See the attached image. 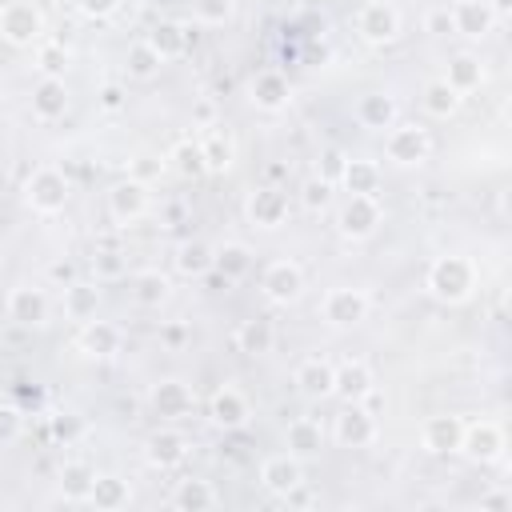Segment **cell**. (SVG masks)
Segmentation results:
<instances>
[{"label":"cell","instance_id":"6da1fadb","mask_svg":"<svg viewBox=\"0 0 512 512\" xmlns=\"http://www.w3.org/2000/svg\"><path fill=\"white\" fill-rule=\"evenodd\" d=\"M424 288L440 304H468L476 296V264L464 252H444L428 264Z\"/></svg>","mask_w":512,"mask_h":512},{"label":"cell","instance_id":"7a4b0ae2","mask_svg":"<svg viewBox=\"0 0 512 512\" xmlns=\"http://www.w3.org/2000/svg\"><path fill=\"white\" fill-rule=\"evenodd\" d=\"M68 196H72V184L60 168L52 164H40L28 172L24 180V204L36 212V216H60L68 208Z\"/></svg>","mask_w":512,"mask_h":512},{"label":"cell","instance_id":"3957f363","mask_svg":"<svg viewBox=\"0 0 512 512\" xmlns=\"http://www.w3.org/2000/svg\"><path fill=\"white\" fill-rule=\"evenodd\" d=\"M384 156L388 164L396 168H416L432 156V132L416 120H396L388 132H384Z\"/></svg>","mask_w":512,"mask_h":512},{"label":"cell","instance_id":"277c9868","mask_svg":"<svg viewBox=\"0 0 512 512\" xmlns=\"http://www.w3.org/2000/svg\"><path fill=\"white\" fill-rule=\"evenodd\" d=\"M384 224V208H380V196H348L336 212V232L352 244L360 240H372L376 228Z\"/></svg>","mask_w":512,"mask_h":512},{"label":"cell","instance_id":"5b68a950","mask_svg":"<svg viewBox=\"0 0 512 512\" xmlns=\"http://www.w3.org/2000/svg\"><path fill=\"white\" fill-rule=\"evenodd\" d=\"M368 308H372V300H368V292H364V288L336 284V288H328V292H324V300H320V320H324L328 328H340V332H344V328L364 324Z\"/></svg>","mask_w":512,"mask_h":512},{"label":"cell","instance_id":"8992f818","mask_svg":"<svg viewBox=\"0 0 512 512\" xmlns=\"http://www.w3.org/2000/svg\"><path fill=\"white\" fill-rule=\"evenodd\" d=\"M0 36L12 44V48H32L40 44L44 36V12L28 0H12L0 8Z\"/></svg>","mask_w":512,"mask_h":512},{"label":"cell","instance_id":"52a82bcc","mask_svg":"<svg viewBox=\"0 0 512 512\" xmlns=\"http://www.w3.org/2000/svg\"><path fill=\"white\" fill-rule=\"evenodd\" d=\"M260 296L276 308H292L304 296V268L296 260H272L260 272Z\"/></svg>","mask_w":512,"mask_h":512},{"label":"cell","instance_id":"ba28073f","mask_svg":"<svg viewBox=\"0 0 512 512\" xmlns=\"http://www.w3.org/2000/svg\"><path fill=\"white\" fill-rule=\"evenodd\" d=\"M148 208H152V192H148V184H144L140 176L116 180V184L108 188V216H112V224L128 228V224L144 220Z\"/></svg>","mask_w":512,"mask_h":512},{"label":"cell","instance_id":"9c48e42d","mask_svg":"<svg viewBox=\"0 0 512 512\" xmlns=\"http://www.w3.org/2000/svg\"><path fill=\"white\" fill-rule=\"evenodd\" d=\"M288 196L276 188V184H260V188H252L248 192V200H244V220L252 224V228H260V232H276V228H284L288 224Z\"/></svg>","mask_w":512,"mask_h":512},{"label":"cell","instance_id":"30bf717a","mask_svg":"<svg viewBox=\"0 0 512 512\" xmlns=\"http://www.w3.org/2000/svg\"><path fill=\"white\" fill-rule=\"evenodd\" d=\"M252 420V400L248 392H240L236 384H220L212 396H208V424L220 428V432H240L248 428Z\"/></svg>","mask_w":512,"mask_h":512},{"label":"cell","instance_id":"8fae6325","mask_svg":"<svg viewBox=\"0 0 512 512\" xmlns=\"http://www.w3.org/2000/svg\"><path fill=\"white\" fill-rule=\"evenodd\" d=\"M356 32L364 44L372 48H384L400 36V8L388 4V0H368L360 12H356Z\"/></svg>","mask_w":512,"mask_h":512},{"label":"cell","instance_id":"7c38bea8","mask_svg":"<svg viewBox=\"0 0 512 512\" xmlns=\"http://www.w3.org/2000/svg\"><path fill=\"white\" fill-rule=\"evenodd\" d=\"M504 428L496 420H472L464 424V436H460V452L472 460V464H496L504 460Z\"/></svg>","mask_w":512,"mask_h":512},{"label":"cell","instance_id":"4fadbf2b","mask_svg":"<svg viewBox=\"0 0 512 512\" xmlns=\"http://www.w3.org/2000/svg\"><path fill=\"white\" fill-rule=\"evenodd\" d=\"M4 312H8V320L20 324V328H44L52 304H48V292H44V288H36V284H16V288L8 292V300H4Z\"/></svg>","mask_w":512,"mask_h":512},{"label":"cell","instance_id":"5bb4252c","mask_svg":"<svg viewBox=\"0 0 512 512\" xmlns=\"http://www.w3.org/2000/svg\"><path fill=\"white\" fill-rule=\"evenodd\" d=\"M148 408H152L160 420H184V416H192V408H196V392H192L184 380L164 376V380H156V384L148 388Z\"/></svg>","mask_w":512,"mask_h":512},{"label":"cell","instance_id":"9a60e30c","mask_svg":"<svg viewBox=\"0 0 512 512\" xmlns=\"http://www.w3.org/2000/svg\"><path fill=\"white\" fill-rule=\"evenodd\" d=\"M332 440L340 448H368L376 444V416L364 404H344L332 420Z\"/></svg>","mask_w":512,"mask_h":512},{"label":"cell","instance_id":"2e32d148","mask_svg":"<svg viewBox=\"0 0 512 512\" xmlns=\"http://www.w3.org/2000/svg\"><path fill=\"white\" fill-rule=\"evenodd\" d=\"M188 452H192V440H188L180 428H156V432L144 440V460H148V468H156V472L180 468V464L188 460Z\"/></svg>","mask_w":512,"mask_h":512},{"label":"cell","instance_id":"e0dca14e","mask_svg":"<svg viewBox=\"0 0 512 512\" xmlns=\"http://www.w3.org/2000/svg\"><path fill=\"white\" fill-rule=\"evenodd\" d=\"M120 344H124V332H120V324H112V320H84L80 324V332H76V352L80 356H88V360H108V356H116L120 352Z\"/></svg>","mask_w":512,"mask_h":512},{"label":"cell","instance_id":"ac0fdd59","mask_svg":"<svg viewBox=\"0 0 512 512\" xmlns=\"http://www.w3.org/2000/svg\"><path fill=\"white\" fill-rule=\"evenodd\" d=\"M460 436H464V420L452 412H436L420 424V448L428 456H452L460 452Z\"/></svg>","mask_w":512,"mask_h":512},{"label":"cell","instance_id":"d6986e66","mask_svg":"<svg viewBox=\"0 0 512 512\" xmlns=\"http://www.w3.org/2000/svg\"><path fill=\"white\" fill-rule=\"evenodd\" d=\"M248 100L260 112H284L288 100H292V84H288V76L280 68H260L248 80Z\"/></svg>","mask_w":512,"mask_h":512},{"label":"cell","instance_id":"ffe728a7","mask_svg":"<svg viewBox=\"0 0 512 512\" xmlns=\"http://www.w3.org/2000/svg\"><path fill=\"white\" fill-rule=\"evenodd\" d=\"M448 12H452L456 36H464V40H484L496 28V4L492 0H456Z\"/></svg>","mask_w":512,"mask_h":512},{"label":"cell","instance_id":"44dd1931","mask_svg":"<svg viewBox=\"0 0 512 512\" xmlns=\"http://www.w3.org/2000/svg\"><path fill=\"white\" fill-rule=\"evenodd\" d=\"M376 388V376H372V364L352 356L344 364H336V376H332V396H340L344 404H364V396Z\"/></svg>","mask_w":512,"mask_h":512},{"label":"cell","instance_id":"7402d4cb","mask_svg":"<svg viewBox=\"0 0 512 512\" xmlns=\"http://www.w3.org/2000/svg\"><path fill=\"white\" fill-rule=\"evenodd\" d=\"M324 444H328V432H324L320 420L296 416V420L284 424V452H288V456H296V460H316V456L324 452Z\"/></svg>","mask_w":512,"mask_h":512},{"label":"cell","instance_id":"603a6c76","mask_svg":"<svg viewBox=\"0 0 512 512\" xmlns=\"http://www.w3.org/2000/svg\"><path fill=\"white\" fill-rule=\"evenodd\" d=\"M144 40H148V48L168 64V60H180V56L196 44V28H192V24H180V20H156Z\"/></svg>","mask_w":512,"mask_h":512},{"label":"cell","instance_id":"cb8c5ba5","mask_svg":"<svg viewBox=\"0 0 512 512\" xmlns=\"http://www.w3.org/2000/svg\"><path fill=\"white\" fill-rule=\"evenodd\" d=\"M260 484H264L268 496H280V500H284L292 488L304 484V460H296V456H288V452L268 456V460L260 464Z\"/></svg>","mask_w":512,"mask_h":512},{"label":"cell","instance_id":"d4e9b609","mask_svg":"<svg viewBox=\"0 0 512 512\" xmlns=\"http://www.w3.org/2000/svg\"><path fill=\"white\" fill-rule=\"evenodd\" d=\"M212 260H216V244L192 236V240H180L172 248V272L184 276V280H200L212 272Z\"/></svg>","mask_w":512,"mask_h":512},{"label":"cell","instance_id":"484cf974","mask_svg":"<svg viewBox=\"0 0 512 512\" xmlns=\"http://www.w3.org/2000/svg\"><path fill=\"white\" fill-rule=\"evenodd\" d=\"M128 296L136 308H160L172 300V276L160 268H140L128 276Z\"/></svg>","mask_w":512,"mask_h":512},{"label":"cell","instance_id":"4316f807","mask_svg":"<svg viewBox=\"0 0 512 512\" xmlns=\"http://www.w3.org/2000/svg\"><path fill=\"white\" fill-rule=\"evenodd\" d=\"M332 376H336V364H332V360L308 356V360L296 368L292 384H296V392H300L304 400H328V396H332Z\"/></svg>","mask_w":512,"mask_h":512},{"label":"cell","instance_id":"83f0119b","mask_svg":"<svg viewBox=\"0 0 512 512\" xmlns=\"http://www.w3.org/2000/svg\"><path fill=\"white\" fill-rule=\"evenodd\" d=\"M68 112V84L60 76H40L36 88H32V116L52 124Z\"/></svg>","mask_w":512,"mask_h":512},{"label":"cell","instance_id":"f1b7e54d","mask_svg":"<svg viewBox=\"0 0 512 512\" xmlns=\"http://www.w3.org/2000/svg\"><path fill=\"white\" fill-rule=\"evenodd\" d=\"M380 180H384V172H380L376 160L348 156V160H344V172H340L336 184H340L348 196H376V192H380Z\"/></svg>","mask_w":512,"mask_h":512},{"label":"cell","instance_id":"f546056e","mask_svg":"<svg viewBox=\"0 0 512 512\" xmlns=\"http://www.w3.org/2000/svg\"><path fill=\"white\" fill-rule=\"evenodd\" d=\"M128 500H132L128 480H120L116 472H96L84 504H92L96 512H120V508H128Z\"/></svg>","mask_w":512,"mask_h":512},{"label":"cell","instance_id":"4dcf8cb0","mask_svg":"<svg viewBox=\"0 0 512 512\" xmlns=\"http://www.w3.org/2000/svg\"><path fill=\"white\" fill-rule=\"evenodd\" d=\"M356 120L364 128H372V132H384V128H392L400 120V104L388 92H368V96L356 100Z\"/></svg>","mask_w":512,"mask_h":512},{"label":"cell","instance_id":"1f68e13d","mask_svg":"<svg viewBox=\"0 0 512 512\" xmlns=\"http://www.w3.org/2000/svg\"><path fill=\"white\" fill-rule=\"evenodd\" d=\"M200 152H204L208 176H224V172H232V164H236V140H232L224 128H216V124L204 132Z\"/></svg>","mask_w":512,"mask_h":512},{"label":"cell","instance_id":"d6a6232c","mask_svg":"<svg viewBox=\"0 0 512 512\" xmlns=\"http://www.w3.org/2000/svg\"><path fill=\"white\" fill-rule=\"evenodd\" d=\"M60 308H64L68 320L84 324V320H92L100 312V288L88 284V280H72L68 288H60Z\"/></svg>","mask_w":512,"mask_h":512},{"label":"cell","instance_id":"836d02e7","mask_svg":"<svg viewBox=\"0 0 512 512\" xmlns=\"http://www.w3.org/2000/svg\"><path fill=\"white\" fill-rule=\"evenodd\" d=\"M216 504H220V492H216L212 480L188 476V480H180V484L172 488V508H180V512H208V508H216Z\"/></svg>","mask_w":512,"mask_h":512},{"label":"cell","instance_id":"e575fe53","mask_svg":"<svg viewBox=\"0 0 512 512\" xmlns=\"http://www.w3.org/2000/svg\"><path fill=\"white\" fill-rule=\"evenodd\" d=\"M212 272H220L224 284H236L252 272V248L240 244V240H224L216 244V260H212Z\"/></svg>","mask_w":512,"mask_h":512},{"label":"cell","instance_id":"d590c367","mask_svg":"<svg viewBox=\"0 0 512 512\" xmlns=\"http://www.w3.org/2000/svg\"><path fill=\"white\" fill-rule=\"evenodd\" d=\"M448 88H456L460 96H468V92H476L480 84H484V64H480V56H472V52H456L452 60H448V68H444V76H440Z\"/></svg>","mask_w":512,"mask_h":512},{"label":"cell","instance_id":"8d00e7d4","mask_svg":"<svg viewBox=\"0 0 512 512\" xmlns=\"http://www.w3.org/2000/svg\"><path fill=\"white\" fill-rule=\"evenodd\" d=\"M272 344H276V328H272V320H264V316L240 320V328H236V348H240L244 356H268Z\"/></svg>","mask_w":512,"mask_h":512},{"label":"cell","instance_id":"74e56055","mask_svg":"<svg viewBox=\"0 0 512 512\" xmlns=\"http://www.w3.org/2000/svg\"><path fill=\"white\" fill-rule=\"evenodd\" d=\"M92 480H96V468H92L88 460H64V464H60V472H56L60 496H64V500H72V504L88 500V488H92Z\"/></svg>","mask_w":512,"mask_h":512},{"label":"cell","instance_id":"f35d334b","mask_svg":"<svg viewBox=\"0 0 512 512\" xmlns=\"http://www.w3.org/2000/svg\"><path fill=\"white\" fill-rule=\"evenodd\" d=\"M160 68H164V60L148 48V40H132V44H128V52H124V76H128V80L148 84V80L160 76Z\"/></svg>","mask_w":512,"mask_h":512},{"label":"cell","instance_id":"ab89813d","mask_svg":"<svg viewBox=\"0 0 512 512\" xmlns=\"http://www.w3.org/2000/svg\"><path fill=\"white\" fill-rule=\"evenodd\" d=\"M460 92L456 88H448L440 76L436 80H428L424 84V92H420V104H424V112L428 116H436V120H448V116H456V108H460Z\"/></svg>","mask_w":512,"mask_h":512},{"label":"cell","instance_id":"60d3db41","mask_svg":"<svg viewBox=\"0 0 512 512\" xmlns=\"http://www.w3.org/2000/svg\"><path fill=\"white\" fill-rule=\"evenodd\" d=\"M168 164H172V172H176L180 180H200V176H208L200 140H176L172 152H168Z\"/></svg>","mask_w":512,"mask_h":512},{"label":"cell","instance_id":"b9f144b4","mask_svg":"<svg viewBox=\"0 0 512 512\" xmlns=\"http://www.w3.org/2000/svg\"><path fill=\"white\" fill-rule=\"evenodd\" d=\"M332 188H336V184H328L324 176H308V180L300 184V208H304L308 216L328 212V204H332Z\"/></svg>","mask_w":512,"mask_h":512},{"label":"cell","instance_id":"7bdbcfd3","mask_svg":"<svg viewBox=\"0 0 512 512\" xmlns=\"http://www.w3.org/2000/svg\"><path fill=\"white\" fill-rule=\"evenodd\" d=\"M36 72L64 80V72H68V48L64 44H36Z\"/></svg>","mask_w":512,"mask_h":512},{"label":"cell","instance_id":"ee69618b","mask_svg":"<svg viewBox=\"0 0 512 512\" xmlns=\"http://www.w3.org/2000/svg\"><path fill=\"white\" fill-rule=\"evenodd\" d=\"M236 16V0H196V20L208 28H224Z\"/></svg>","mask_w":512,"mask_h":512},{"label":"cell","instance_id":"f6af8a7d","mask_svg":"<svg viewBox=\"0 0 512 512\" xmlns=\"http://www.w3.org/2000/svg\"><path fill=\"white\" fill-rule=\"evenodd\" d=\"M344 160H348V152H344V148H324V152H320V160H316V176H324L328 184H336V180H340V172H344Z\"/></svg>","mask_w":512,"mask_h":512},{"label":"cell","instance_id":"bcb514c9","mask_svg":"<svg viewBox=\"0 0 512 512\" xmlns=\"http://www.w3.org/2000/svg\"><path fill=\"white\" fill-rule=\"evenodd\" d=\"M72 4H76V12L84 20H112L124 0H72Z\"/></svg>","mask_w":512,"mask_h":512},{"label":"cell","instance_id":"7dc6e473","mask_svg":"<svg viewBox=\"0 0 512 512\" xmlns=\"http://www.w3.org/2000/svg\"><path fill=\"white\" fill-rule=\"evenodd\" d=\"M24 432V416L16 404H0V444H12Z\"/></svg>","mask_w":512,"mask_h":512},{"label":"cell","instance_id":"c3c4849f","mask_svg":"<svg viewBox=\"0 0 512 512\" xmlns=\"http://www.w3.org/2000/svg\"><path fill=\"white\" fill-rule=\"evenodd\" d=\"M92 272H96V280H116V276H124V256L120 252H96Z\"/></svg>","mask_w":512,"mask_h":512},{"label":"cell","instance_id":"681fc988","mask_svg":"<svg viewBox=\"0 0 512 512\" xmlns=\"http://www.w3.org/2000/svg\"><path fill=\"white\" fill-rule=\"evenodd\" d=\"M424 32H428V36H456L452 12H448V8H432V12L424 16Z\"/></svg>","mask_w":512,"mask_h":512},{"label":"cell","instance_id":"f907efd6","mask_svg":"<svg viewBox=\"0 0 512 512\" xmlns=\"http://www.w3.org/2000/svg\"><path fill=\"white\" fill-rule=\"evenodd\" d=\"M48 280H52L56 288H68V284H72V280H80V276H76V264H72L68 256H60V260H52V264H48Z\"/></svg>","mask_w":512,"mask_h":512},{"label":"cell","instance_id":"816d5d0a","mask_svg":"<svg viewBox=\"0 0 512 512\" xmlns=\"http://www.w3.org/2000/svg\"><path fill=\"white\" fill-rule=\"evenodd\" d=\"M48 428H52V440H64V444H68V440H76L80 420H76V416H68V412H60V416H52V424H48Z\"/></svg>","mask_w":512,"mask_h":512},{"label":"cell","instance_id":"f5cc1de1","mask_svg":"<svg viewBox=\"0 0 512 512\" xmlns=\"http://www.w3.org/2000/svg\"><path fill=\"white\" fill-rule=\"evenodd\" d=\"M480 508H484V512H504V508H512V492L492 488V492H484V496H480Z\"/></svg>","mask_w":512,"mask_h":512},{"label":"cell","instance_id":"db71d44e","mask_svg":"<svg viewBox=\"0 0 512 512\" xmlns=\"http://www.w3.org/2000/svg\"><path fill=\"white\" fill-rule=\"evenodd\" d=\"M100 108L104 112H120L124 108V88L120 84H104L100 88Z\"/></svg>","mask_w":512,"mask_h":512},{"label":"cell","instance_id":"11a10c76","mask_svg":"<svg viewBox=\"0 0 512 512\" xmlns=\"http://www.w3.org/2000/svg\"><path fill=\"white\" fill-rule=\"evenodd\" d=\"M192 120H196L200 128H212V124H216V108H212V100H200V104L192 108Z\"/></svg>","mask_w":512,"mask_h":512},{"label":"cell","instance_id":"9f6ffc18","mask_svg":"<svg viewBox=\"0 0 512 512\" xmlns=\"http://www.w3.org/2000/svg\"><path fill=\"white\" fill-rule=\"evenodd\" d=\"M184 336H188V332H184V324H172V328L164 332V340H168L172 348H176V344H184Z\"/></svg>","mask_w":512,"mask_h":512},{"label":"cell","instance_id":"6f0895ef","mask_svg":"<svg viewBox=\"0 0 512 512\" xmlns=\"http://www.w3.org/2000/svg\"><path fill=\"white\" fill-rule=\"evenodd\" d=\"M0 272H4V248H0Z\"/></svg>","mask_w":512,"mask_h":512}]
</instances>
